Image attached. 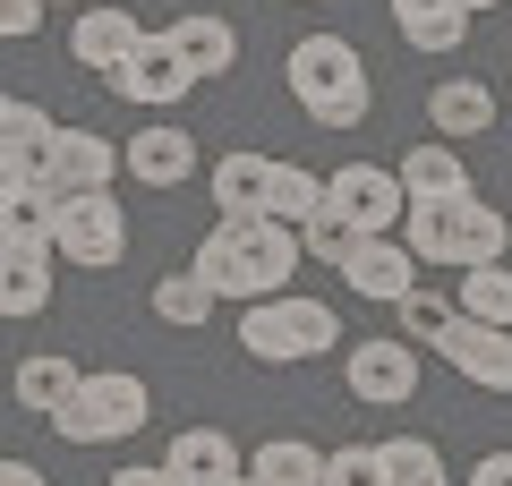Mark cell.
Instances as JSON below:
<instances>
[{"label":"cell","mask_w":512,"mask_h":486,"mask_svg":"<svg viewBox=\"0 0 512 486\" xmlns=\"http://www.w3.org/2000/svg\"><path fill=\"white\" fill-rule=\"evenodd\" d=\"M188 265H197L222 299L256 307V299H282V290H291V273L308 265V239H299L291 222H274V214H222L214 231L197 239Z\"/></svg>","instance_id":"6da1fadb"},{"label":"cell","mask_w":512,"mask_h":486,"mask_svg":"<svg viewBox=\"0 0 512 486\" xmlns=\"http://www.w3.org/2000/svg\"><path fill=\"white\" fill-rule=\"evenodd\" d=\"M282 86H291V103L308 111L316 128H359L367 103H376L359 43H342V35H299V43H291V69H282Z\"/></svg>","instance_id":"7a4b0ae2"},{"label":"cell","mask_w":512,"mask_h":486,"mask_svg":"<svg viewBox=\"0 0 512 486\" xmlns=\"http://www.w3.org/2000/svg\"><path fill=\"white\" fill-rule=\"evenodd\" d=\"M342 342V316H333L325 299H299V290H282V299H256L248 316H239V350L265 367H299V359H325V350Z\"/></svg>","instance_id":"3957f363"},{"label":"cell","mask_w":512,"mask_h":486,"mask_svg":"<svg viewBox=\"0 0 512 486\" xmlns=\"http://www.w3.org/2000/svg\"><path fill=\"white\" fill-rule=\"evenodd\" d=\"M146 418H154L146 376L103 367V376H86V384H77V393L52 410V435H60V444H120V435H137Z\"/></svg>","instance_id":"277c9868"},{"label":"cell","mask_w":512,"mask_h":486,"mask_svg":"<svg viewBox=\"0 0 512 486\" xmlns=\"http://www.w3.org/2000/svg\"><path fill=\"white\" fill-rule=\"evenodd\" d=\"M128 256V214L111 188H69L60 197V265L77 273H111Z\"/></svg>","instance_id":"5b68a950"},{"label":"cell","mask_w":512,"mask_h":486,"mask_svg":"<svg viewBox=\"0 0 512 486\" xmlns=\"http://www.w3.org/2000/svg\"><path fill=\"white\" fill-rule=\"evenodd\" d=\"M342 384H350V401H367V410H410V393H419V342H402V333L350 342L342 350Z\"/></svg>","instance_id":"8992f818"},{"label":"cell","mask_w":512,"mask_h":486,"mask_svg":"<svg viewBox=\"0 0 512 486\" xmlns=\"http://www.w3.org/2000/svg\"><path fill=\"white\" fill-rule=\"evenodd\" d=\"M103 86L120 94V103H137V111H180L188 94L205 86V77H197V69H188V60H180V43H171V35H146V43H137V52L120 60V69L103 77Z\"/></svg>","instance_id":"52a82bcc"},{"label":"cell","mask_w":512,"mask_h":486,"mask_svg":"<svg viewBox=\"0 0 512 486\" xmlns=\"http://www.w3.org/2000/svg\"><path fill=\"white\" fill-rule=\"evenodd\" d=\"M325 205H342L359 231H402L410 222V188H402V171H384V162H342L325 180Z\"/></svg>","instance_id":"ba28073f"},{"label":"cell","mask_w":512,"mask_h":486,"mask_svg":"<svg viewBox=\"0 0 512 486\" xmlns=\"http://www.w3.org/2000/svg\"><path fill=\"white\" fill-rule=\"evenodd\" d=\"M444 367H453L461 384H478V393H512V324H478V316H453V333H444Z\"/></svg>","instance_id":"9c48e42d"},{"label":"cell","mask_w":512,"mask_h":486,"mask_svg":"<svg viewBox=\"0 0 512 486\" xmlns=\"http://www.w3.org/2000/svg\"><path fill=\"white\" fill-rule=\"evenodd\" d=\"M359 299H376V307H393V299H410L419 290V256H410V239L402 231H376L359 256H350V273H342Z\"/></svg>","instance_id":"30bf717a"},{"label":"cell","mask_w":512,"mask_h":486,"mask_svg":"<svg viewBox=\"0 0 512 486\" xmlns=\"http://www.w3.org/2000/svg\"><path fill=\"white\" fill-rule=\"evenodd\" d=\"M128 180H137V188H180V180H197V137H188L180 120L137 128V137H128Z\"/></svg>","instance_id":"8fae6325"},{"label":"cell","mask_w":512,"mask_h":486,"mask_svg":"<svg viewBox=\"0 0 512 486\" xmlns=\"http://www.w3.org/2000/svg\"><path fill=\"white\" fill-rule=\"evenodd\" d=\"M120 171H128V145H111L103 128H60V145H52L60 197H69V188H111Z\"/></svg>","instance_id":"7c38bea8"},{"label":"cell","mask_w":512,"mask_h":486,"mask_svg":"<svg viewBox=\"0 0 512 486\" xmlns=\"http://www.w3.org/2000/svg\"><path fill=\"white\" fill-rule=\"evenodd\" d=\"M137 43H146V26L128 18V9H111V0H94L86 18L69 26V52H77V69H103V77L120 69V60L137 52Z\"/></svg>","instance_id":"4fadbf2b"},{"label":"cell","mask_w":512,"mask_h":486,"mask_svg":"<svg viewBox=\"0 0 512 486\" xmlns=\"http://www.w3.org/2000/svg\"><path fill=\"white\" fill-rule=\"evenodd\" d=\"M402 188H410V205L478 197V188H470V162H461V145H453V137H427V145H410V154H402Z\"/></svg>","instance_id":"5bb4252c"},{"label":"cell","mask_w":512,"mask_h":486,"mask_svg":"<svg viewBox=\"0 0 512 486\" xmlns=\"http://www.w3.org/2000/svg\"><path fill=\"white\" fill-rule=\"evenodd\" d=\"M52 265H60V248H9L0 239V316H43L52 307Z\"/></svg>","instance_id":"9a60e30c"},{"label":"cell","mask_w":512,"mask_h":486,"mask_svg":"<svg viewBox=\"0 0 512 486\" xmlns=\"http://www.w3.org/2000/svg\"><path fill=\"white\" fill-rule=\"evenodd\" d=\"M427 128H436V137H487L495 128V94L478 86V77H436V86H427Z\"/></svg>","instance_id":"2e32d148"},{"label":"cell","mask_w":512,"mask_h":486,"mask_svg":"<svg viewBox=\"0 0 512 486\" xmlns=\"http://www.w3.org/2000/svg\"><path fill=\"white\" fill-rule=\"evenodd\" d=\"M163 461H171V478H180V486H222V478H239V469H248V461H239V444H231L222 427H180Z\"/></svg>","instance_id":"e0dca14e"},{"label":"cell","mask_w":512,"mask_h":486,"mask_svg":"<svg viewBox=\"0 0 512 486\" xmlns=\"http://www.w3.org/2000/svg\"><path fill=\"white\" fill-rule=\"evenodd\" d=\"M163 35L180 43V60H188L197 77H222V69H239V26H231V18H214V9H188V18H171Z\"/></svg>","instance_id":"ac0fdd59"},{"label":"cell","mask_w":512,"mask_h":486,"mask_svg":"<svg viewBox=\"0 0 512 486\" xmlns=\"http://www.w3.org/2000/svg\"><path fill=\"white\" fill-rule=\"evenodd\" d=\"M393 26H402L410 52H461L470 9H461V0H393Z\"/></svg>","instance_id":"d6986e66"},{"label":"cell","mask_w":512,"mask_h":486,"mask_svg":"<svg viewBox=\"0 0 512 486\" xmlns=\"http://www.w3.org/2000/svg\"><path fill=\"white\" fill-rule=\"evenodd\" d=\"M265 197H274V154H222L214 162V205L222 214H265Z\"/></svg>","instance_id":"ffe728a7"},{"label":"cell","mask_w":512,"mask_h":486,"mask_svg":"<svg viewBox=\"0 0 512 486\" xmlns=\"http://www.w3.org/2000/svg\"><path fill=\"white\" fill-rule=\"evenodd\" d=\"M504 248H512V222L495 214L487 197H461V239H453V273H470V265H504Z\"/></svg>","instance_id":"44dd1931"},{"label":"cell","mask_w":512,"mask_h":486,"mask_svg":"<svg viewBox=\"0 0 512 486\" xmlns=\"http://www.w3.org/2000/svg\"><path fill=\"white\" fill-rule=\"evenodd\" d=\"M325 461L333 452H316L308 435H274L248 469H256V486H325Z\"/></svg>","instance_id":"7402d4cb"},{"label":"cell","mask_w":512,"mask_h":486,"mask_svg":"<svg viewBox=\"0 0 512 486\" xmlns=\"http://www.w3.org/2000/svg\"><path fill=\"white\" fill-rule=\"evenodd\" d=\"M265 214L291 222V231H308V222L325 214V180H316L308 162H274V197H265Z\"/></svg>","instance_id":"603a6c76"},{"label":"cell","mask_w":512,"mask_h":486,"mask_svg":"<svg viewBox=\"0 0 512 486\" xmlns=\"http://www.w3.org/2000/svg\"><path fill=\"white\" fill-rule=\"evenodd\" d=\"M402 239H410V256H419V265H453V239H461V197H444V205H410Z\"/></svg>","instance_id":"cb8c5ba5"},{"label":"cell","mask_w":512,"mask_h":486,"mask_svg":"<svg viewBox=\"0 0 512 486\" xmlns=\"http://www.w3.org/2000/svg\"><path fill=\"white\" fill-rule=\"evenodd\" d=\"M77 384H86V367H69V359H52V350H35V359L18 367V401H26V410H43V418H52L60 401L77 393Z\"/></svg>","instance_id":"d4e9b609"},{"label":"cell","mask_w":512,"mask_h":486,"mask_svg":"<svg viewBox=\"0 0 512 486\" xmlns=\"http://www.w3.org/2000/svg\"><path fill=\"white\" fill-rule=\"evenodd\" d=\"M453 316H461V299H444V290H410V299H393V324H402V342H427L436 350L444 333H453Z\"/></svg>","instance_id":"484cf974"},{"label":"cell","mask_w":512,"mask_h":486,"mask_svg":"<svg viewBox=\"0 0 512 486\" xmlns=\"http://www.w3.org/2000/svg\"><path fill=\"white\" fill-rule=\"evenodd\" d=\"M214 299H222V290L205 282L197 265H188V273H163V282H154V316H163V324H205V316H214Z\"/></svg>","instance_id":"4316f807"},{"label":"cell","mask_w":512,"mask_h":486,"mask_svg":"<svg viewBox=\"0 0 512 486\" xmlns=\"http://www.w3.org/2000/svg\"><path fill=\"white\" fill-rule=\"evenodd\" d=\"M299 239H308V256H316V265L350 273V256H359V248H367V239H376V231H359V222H350L342 205H325V214H316V222H308V231H299Z\"/></svg>","instance_id":"83f0119b"},{"label":"cell","mask_w":512,"mask_h":486,"mask_svg":"<svg viewBox=\"0 0 512 486\" xmlns=\"http://www.w3.org/2000/svg\"><path fill=\"white\" fill-rule=\"evenodd\" d=\"M461 316L512 324V265H470V273H461Z\"/></svg>","instance_id":"f1b7e54d"},{"label":"cell","mask_w":512,"mask_h":486,"mask_svg":"<svg viewBox=\"0 0 512 486\" xmlns=\"http://www.w3.org/2000/svg\"><path fill=\"white\" fill-rule=\"evenodd\" d=\"M384 478L393 486H453L444 478V452L427 444V435H393V444H384Z\"/></svg>","instance_id":"f546056e"},{"label":"cell","mask_w":512,"mask_h":486,"mask_svg":"<svg viewBox=\"0 0 512 486\" xmlns=\"http://www.w3.org/2000/svg\"><path fill=\"white\" fill-rule=\"evenodd\" d=\"M325 486H393L384 478V444H342L325 461Z\"/></svg>","instance_id":"4dcf8cb0"},{"label":"cell","mask_w":512,"mask_h":486,"mask_svg":"<svg viewBox=\"0 0 512 486\" xmlns=\"http://www.w3.org/2000/svg\"><path fill=\"white\" fill-rule=\"evenodd\" d=\"M43 9H52V0H0V35H9V43H26V35L43 26Z\"/></svg>","instance_id":"1f68e13d"},{"label":"cell","mask_w":512,"mask_h":486,"mask_svg":"<svg viewBox=\"0 0 512 486\" xmlns=\"http://www.w3.org/2000/svg\"><path fill=\"white\" fill-rule=\"evenodd\" d=\"M470 486H512V444H504V452H478Z\"/></svg>","instance_id":"d6a6232c"},{"label":"cell","mask_w":512,"mask_h":486,"mask_svg":"<svg viewBox=\"0 0 512 486\" xmlns=\"http://www.w3.org/2000/svg\"><path fill=\"white\" fill-rule=\"evenodd\" d=\"M111 486H180V478H171V461H154V469L128 461V469H111Z\"/></svg>","instance_id":"836d02e7"},{"label":"cell","mask_w":512,"mask_h":486,"mask_svg":"<svg viewBox=\"0 0 512 486\" xmlns=\"http://www.w3.org/2000/svg\"><path fill=\"white\" fill-rule=\"evenodd\" d=\"M0 486H43V469L35 461H0Z\"/></svg>","instance_id":"e575fe53"},{"label":"cell","mask_w":512,"mask_h":486,"mask_svg":"<svg viewBox=\"0 0 512 486\" xmlns=\"http://www.w3.org/2000/svg\"><path fill=\"white\" fill-rule=\"evenodd\" d=\"M222 486H256V469H239V478H222Z\"/></svg>","instance_id":"d590c367"},{"label":"cell","mask_w":512,"mask_h":486,"mask_svg":"<svg viewBox=\"0 0 512 486\" xmlns=\"http://www.w3.org/2000/svg\"><path fill=\"white\" fill-rule=\"evenodd\" d=\"M461 9H470V18H478V9H495V0H461Z\"/></svg>","instance_id":"8d00e7d4"}]
</instances>
